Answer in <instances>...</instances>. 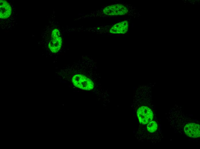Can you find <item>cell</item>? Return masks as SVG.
Here are the masks:
<instances>
[{
  "label": "cell",
  "instance_id": "cell-5",
  "mask_svg": "<svg viewBox=\"0 0 200 149\" xmlns=\"http://www.w3.org/2000/svg\"><path fill=\"white\" fill-rule=\"evenodd\" d=\"M200 125L198 124L189 123L184 126V131L188 136L191 138H196L200 137Z\"/></svg>",
  "mask_w": 200,
  "mask_h": 149
},
{
  "label": "cell",
  "instance_id": "cell-3",
  "mask_svg": "<svg viewBox=\"0 0 200 149\" xmlns=\"http://www.w3.org/2000/svg\"><path fill=\"white\" fill-rule=\"evenodd\" d=\"M62 40L59 30L55 29L52 32L51 38L49 44L50 50L53 53H56L60 49Z\"/></svg>",
  "mask_w": 200,
  "mask_h": 149
},
{
  "label": "cell",
  "instance_id": "cell-10",
  "mask_svg": "<svg viewBox=\"0 0 200 149\" xmlns=\"http://www.w3.org/2000/svg\"><path fill=\"white\" fill-rule=\"evenodd\" d=\"M194 4V3H193V4Z\"/></svg>",
  "mask_w": 200,
  "mask_h": 149
},
{
  "label": "cell",
  "instance_id": "cell-4",
  "mask_svg": "<svg viewBox=\"0 0 200 149\" xmlns=\"http://www.w3.org/2000/svg\"><path fill=\"white\" fill-rule=\"evenodd\" d=\"M104 13L106 15H123L126 13L127 9L124 6L121 4H116L108 6L103 10Z\"/></svg>",
  "mask_w": 200,
  "mask_h": 149
},
{
  "label": "cell",
  "instance_id": "cell-9",
  "mask_svg": "<svg viewBox=\"0 0 200 149\" xmlns=\"http://www.w3.org/2000/svg\"><path fill=\"white\" fill-rule=\"evenodd\" d=\"M200 3H197V5H200Z\"/></svg>",
  "mask_w": 200,
  "mask_h": 149
},
{
  "label": "cell",
  "instance_id": "cell-6",
  "mask_svg": "<svg viewBox=\"0 0 200 149\" xmlns=\"http://www.w3.org/2000/svg\"><path fill=\"white\" fill-rule=\"evenodd\" d=\"M0 18L6 19L11 13V8L10 5L6 1H0Z\"/></svg>",
  "mask_w": 200,
  "mask_h": 149
},
{
  "label": "cell",
  "instance_id": "cell-2",
  "mask_svg": "<svg viewBox=\"0 0 200 149\" xmlns=\"http://www.w3.org/2000/svg\"><path fill=\"white\" fill-rule=\"evenodd\" d=\"M137 114L140 123L146 124L152 120L153 114L152 110L147 106H142L137 109Z\"/></svg>",
  "mask_w": 200,
  "mask_h": 149
},
{
  "label": "cell",
  "instance_id": "cell-1",
  "mask_svg": "<svg viewBox=\"0 0 200 149\" xmlns=\"http://www.w3.org/2000/svg\"><path fill=\"white\" fill-rule=\"evenodd\" d=\"M72 80L75 87L83 90H91L94 87V84L92 81L83 75H74L72 77Z\"/></svg>",
  "mask_w": 200,
  "mask_h": 149
},
{
  "label": "cell",
  "instance_id": "cell-7",
  "mask_svg": "<svg viewBox=\"0 0 200 149\" xmlns=\"http://www.w3.org/2000/svg\"><path fill=\"white\" fill-rule=\"evenodd\" d=\"M128 29V22L126 21H124L115 25L110 30V32L114 34H124L127 32Z\"/></svg>",
  "mask_w": 200,
  "mask_h": 149
},
{
  "label": "cell",
  "instance_id": "cell-8",
  "mask_svg": "<svg viewBox=\"0 0 200 149\" xmlns=\"http://www.w3.org/2000/svg\"><path fill=\"white\" fill-rule=\"evenodd\" d=\"M157 126V123L156 121H151L148 123L147 126V129L149 132H153L156 131Z\"/></svg>",
  "mask_w": 200,
  "mask_h": 149
}]
</instances>
